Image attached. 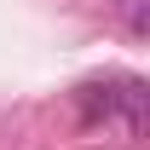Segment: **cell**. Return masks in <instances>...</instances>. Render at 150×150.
Returning a JSON list of instances; mask_svg holds the SVG:
<instances>
[{"instance_id":"6da1fadb","label":"cell","mask_w":150,"mask_h":150,"mask_svg":"<svg viewBox=\"0 0 150 150\" xmlns=\"http://www.w3.org/2000/svg\"><path fill=\"white\" fill-rule=\"evenodd\" d=\"M139 81H93V87H81L75 93V104H81V121L87 127H98V121H110L115 110H127V121L139 127Z\"/></svg>"}]
</instances>
